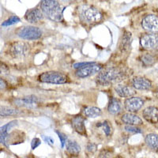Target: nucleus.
Segmentation results:
<instances>
[{
  "mask_svg": "<svg viewBox=\"0 0 158 158\" xmlns=\"http://www.w3.org/2000/svg\"><path fill=\"white\" fill-rule=\"evenodd\" d=\"M40 7L44 15L53 22H60L63 21V7L57 0H41Z\"/></svg>",
  "mask_w": 158,
  "mask_h": 158,
  "instance_id": "f257e3e1",
  "label": "nucleus"
},
{
  "mask_svg": "<svg viewBox=\"0 0 158 158\" xmlns=\"http://www.w3.org/2000/svg\"><path fill=\"white\" fill-rule=\"evenodd\" d=\"M126 73L118 67H108L99 72L97 81L102 85H108L123 80Z\"/></svg>",
  "mask_w": 158,
  "mask_h": 158,
  "instance_id": "f03ea898",
  "label": "nucleus"
},
{
  "mask_svg": "<svg viewBox=\"0 0 158 158\" xmlns=\"http://www.w3.org/2000/svg\"><path fill=\"white\" fill-rule=\"evenodd\" d=\"M40 81L48 84L61 85L68 82V77L62 72L46 71L40 74L38 77Z\"/></svg>",
  "mask_w": 158,
  "mask_h": 158,
  "instance_id": "7ed1b4c3",
  "label": "nucleus"
},
{
  "mask_svg": "<svg viewBox=\"0 0 158 158\" xmlns=\"http://www.w3.org/2000/svg\"><path fill=\"white\" fill-rule=\"evenodd\" d=\"M8 52L10 56L14 59H24L29 54V46L24 41L13 42L8 48Z\"/></svg>",
  "mask_w": 158,
  "mask_h": 158,
  "instance_id": "20e7f679",
  "label": "nucleus"
},
{
  "mask_svg": "<svg viewBox=\"0 0 158 158\" xmlns=\"http://www.w3.org/2000/svg\"><path fill=\"white\" fill-rule=\"evenodd\" d=\"M17 35L18 37L25 40H36L42 36V31L36 26L28 25L20 28L17 31Z\"/></svg>",
  "mask_w": 158,
  "mask_h": 158,
  "instance_id": "39448f33",
  "label": "nucleus"
},
{
  "mask_svg": "<svg viewBox=\"0 0 158 158\" xmlns=\"http://www.w3.org/2000/svg\"><path fill=\"white\" fill-rule=\"evenodd\" d=\"M84 22L89 24H95L102 19V15L97 9L94 7H85L81 12Z\"/></svg>",
  "mask_w": 158,
  "mask_h": 158,
  "instance_id": "423d86ee",
  "label": "nucleus"
},
{
  "mask_svg": "<svg viewBox=\"0 0 158 158\" xmlns=\"http://www.w3.org/2000/svg\"><path fill=\"white\" fill-rule=\"evenodd\" d=\"M101 70H102V65L94 63L77 70V71L75 72V75L79 78H85L99 73Z\"/></svg>",
  "mask_w": 158,
  "mask_h": 158,
  "instance_id": "0eeeda50",
  "label": "nucleus"
},
{
  "mask_svg": "<svg viewBox=\"0 0 158 158\" xmlns=\"http://www.w3.org/2000/svg\"><path fill=\"white\" fill-rule=\"evenodd\" d=\"M142 26L147 32H158V17L153 15H149L146 16L142 21Z\"/></svg>",
  "mask_w": 158,
  "mask_h": 158,
  "instance_id": "6e6552de",
  "label": "nucleus"
},
{
  "mask_svg": "<svg viewBox=\"0 0 158 158\" xmlns=\"http://www.w3.org/2000/svg\"><path fill=\"white\" fill-rule=\"evenodd\" d=\"M15 105L18 107H24L28 108H35L39 105V99L33 95L26 96V97L18 98L15 100Z\"/></svg>",
  "mask_w": 158,
  "mask_h": 158,
  "instance_id": "1a4fd4ad",
  "label": "nucleus"
},
{
  "mask_svg": "<svg viewBox=\"0 0 158 158\" xmlns=\"http://www.w3.org/2000/svg\"><path fill=\"white\" fill-rule=\"evenodd\" d=\"M144 105V101L141 97H131L127 99L124 102V107L129 112H136L139 111Z\"/></svg>",
  "mask_w": 158,
  "mask_h": 158,
  "instance_id": "9d476101",
  "label": "nucleus"
},
{
  "mask_svg": "<svg viewBox=\"0 0 158 158\" xmlns=\"http://www.w3.org/2000/svg\"><path fill=\"white\" fill-rule=\"evenodd\" d=\"M140 44L145 49H153L158 45V35L155 33L144 34L140 38Z\"/></svg>",
  "mask_w": 158,
  "mask_h": 158,
  "instance_id": "9b49d317",
  "label": "nucleus"
},
{
  "mask_svg": "<svg viewBox=\"0 0 158 158\" xmlns=\"http://www.w3.org/2000/svg\"><path fill=\"white\" fill-rule=\"evenodd\" d=\"M16 125H18V120H12L3 126L0 127V143L3 144L6 146H8L7 142L10 135L9 131Z\"/></svg>",
  "mask_w": 158,
  "mask_h": 158,
  "instance_id": "f8f14e48",
  "label": "nucleus"
},
{
  "mask_svg": "<svg viewBox=\"0 0 158 158\" xmlns=\"http://www.w3.org/2000/svg\"><path fill=\"white\" fill-rule=\"evenodd\" d=\"M132 86L135 89L146 91L152 88V82L143 77H135L132 79Z\"/></svg>",
  "mask_w": 158,
  "mask_h": 158,
  "instance_id": "ddd939ff",
  "label": "nucleus"
},
{
  "mask_svg": "<svg viewBox=\"0 0 158 158\" xmlns=\"http://www.w3.org/2000/svg\"><path fill=\"white\" fill-rule=\"evenodd\" d=\"M143 118L151 124H155L158 123V108L154 106H149L143 110L142 111Z\"/></svg>",
  "mask_w": 158,
  "mask_h": 158,
  "instance_id": "4468645a",
  "label": "nucleus"
},
{
  "mask_svg": "<svg viewBox=\"0 0 158 158\" xmlns=\"http://www.w3.org/2000/svg\"><path fill=\"white\" fill-rule=\"evenodd\" d=\"M25 20L29 23L35 24L41 22L44 18V14L39 9H32L26 12L25 15Z\"/></svg>",
  "mask_w": 158,
  "mask_h": 158,
  "instance_id": "2eb2a0df",
  "label": "nucleus"
},
{
  "mask_svg": "<svg viewBox=\"0 0 158 158\" xmlns=\"http://www.w3.org/2000/svg\"><path fill=\"white\" fill-rule=\"evenodd\" d=\"M72 127H74L76 132L82 136H86V128L85 125V118L81 116L74 117L71 120Z\"/></svg>",
  "mask_w": 158,
  "mask_h": 158,
  "instance_id": "dca6fc26",
  "label": "nucleus"
},
{
  "mask_svg": "<svg viewBox=\"0 0 158 158\" xmlns=\"http://www.w3.org/2000/svg\"><path fill=\"white\" fill-rule=\"evenodd\" d=\"M123 122L126 125H133V126H140L143 124V121L138 115L129 112V113L123 114L121 118Z\"/></svg>",
  "mask_w": 158,
  "mask_h": 158,
  "instance_id": "f3484780",
  "label": "nucleus"
},
{
  "mask_svg": "<svg viewBox=\"0 0 158 158\" xmlns=\"http://www.w3.org/2000/svg\"><path fill=\"white\" fill-rule=\"evenodd\" d=\"M115 90L119 97H125V98L133 97L136 93L133 87L124 85H117L115 87Z\"/></svg>",
  "mask_w": 158,
  "mask_h": 158,
  "instance_id": "a211bd4d",
  "label": "nucleus"
},
{
  "mask_svg": "<svg viewBox=\"0 0 158 158\" xmlns=\"http://www.w3.org/2000/svg\"><path fill=\"white\" fill-rule=\"evenodd\" d=\"M131 42H132V35L131 32L125 31L123 34L119 43V50L122 52H125L131 48Z\"/></svg>",
  "mask_w": 158,
  "mask_h": 158,
  "instance_id": "6ab92c4d",
  "label": "nucleus"
},
{
  "mask_svg": "<svg viewBox=\"0 0 158 158\" xmlns=\"http://www.w3.org/2000/svg\"><path fill=\"white\" fill-rule=\"evenodd\" d=\"M122 103L118 99L112 97L108 103V111L111 115H118L122 111Z\"/></svg>",
  "mask_w": 158,
  "mask_h": 158,
  "instance_id": "aec40b11",
  "label": "nucleus"
},
{
  "mask_svg": "<svg viewBox=\"0 0 158 158\" xmlns=\"http://www.w3.org/2000/svg\"><path fill=\"white\" fill-rule=\"evenodd\" d=\"M66 149L67 152L71 156H77L81 152V146L77 142L72 140H68L66 143Z\"/></svg>",
  "mask_w": 158,
  "mask_h": 158,
  "instance_id": "412c9836",
  "label": "nucleus"
},
{
  "mask_svg": "<svg viewBox=\"0 0 158 158\" xmlns=\"http://www.w3.org/2000/svg\"><path fill=\"white\" fill-rule=\"evenodd\" d=\"M140 60L146 67H152L156 63V57L152 53H145L140 56Z\"/></svg>",
  "mask_w": 158,
  "mask_h": 158,
  "instance_id": "4be33fe9",
  "label": "nucleus"
},
{
  "mask_svg": "<svg viewBox=\"0 0 158 158\" xmlns=\"http://www.w3.org/2000/svg\"><path fill=\"white\" fill-rule=\"evenodd\" d=\"M83 112H84V115H85V116L88 117V118H92L99 117L100 115H101V113H102L101 108L94 106H89L85 108Z\"/></svg>",
  "mask_w": 158,
  "mask_h": 158,
  "instance_id": "5701e85b",
  "label": "nucleus"
},
{
  "mask_svg": "<svg viewBox=\"0 0 158 158\" xmlns=\"http://www.w3.org/2000/svg\"><path fill=\"white\" fill-rule=\"evenodd\" d=\"M146 144L154 150L158 151V135L156 134H149L146 136Z\"/></svg>",
  "mask_w": 158,
  "mask_h": 158,
  "instance_id": "b1692460",
  "label": "nucleus"
},
{
  "mask_svg": "<svg viewBox=\"0 0 158 158\" xmlns=\"http://www.w3.org/2000/svg\"><path fill=\"white\" fill-rule=\"evenodd\" d=\"M20 111L16 108H10V107H0V116L6 117L16 115L19 114Z\"/></svg>",
  "mask_w": 158,
  "mask_h": 158,
  "instance_id": "393cba45",
  "label": "nucleus"
},
{
  "mask_svg": "<svg viewBox=\"0 0 158 158\" xmlns=\"http://www.w3.org/2000/svg\"><path fill=\"white\" fill-rule=\"evenodd\" d=\"M97 127L101 128L106 137H109L111 134V125L108 120H104L102 123H97Z\"/></svg>",
  "mask_w": 158,
  "mask_h": 158,
  "instance_id": "a878e982",
  "label": "nucleus"
},
{
  "mask_svg": "<svg viewBox=\"0 0 158 158\" xmlns=\"http://www.w3.org/2000/svg\"><path fill=\"white\" fill-rule=\"evenodd\" d=\"M20 21H21V20H20V18H18V16H11L9 19L5 21V22L2 24V26H4V27L10 26V25L18 23V22H20Z\"/></svg>",
  "mask_w": 158,
  "mask_h": 158,
  "instance_id": "bb28decb",
  "label": "nucleus"
},
{
  "mask_svg": "<svg viewBox=\"0 0 158 158\" xmlns=\"http://www.w3.org/2000/svg\"><path fill=\"white\" fill-rule=\"evenodd\" d=\"M124 129L127 132L131 134H139L142 133V130L138 126H133V125H126L124 127Z\"/></svg>",
  "mask_w": 158,
  "mask_h": 158,
  "instance_id": "cd10ccee",
  "label": "nucleus"
},
{
  "mask_svg": "<svg viewBox=\"0 0 158 158\" xmlns=\"http://www.w3.org/2000/svg\"><path fill=\"white\" fill-rule=\"evenodd\" d=\"M94 63H94V62H83V63H76L73 65V67H74V69H77V70H78V69H81V68H82V67H87V66H89V65L94 64Z\"/></svg>",
  "mask_w": 158,
  "mask_h": 158,
  "instance_id": "c85d7f7f",
  "label": "nucleus"
},
{
  "mask_svg": "<svg viewBox=\"0 0 158 158\" xmlns=\"http://www.w3.org/2000/svg\"><path fill=\"white\" fill-rule=\"evenodd\" d=\"M10 72V69L8 66L3 62H0V74H8Z\"/></svg>",
  "mask_w": 158,
  "mask_h": 158,
  "instance_id": "c756f323",
  "label": "nucleus"
},
{
  "mask_svg": "<svg viewBox=\"0 0 158 158\" xmlns=\"http://www.w3.org/2000/svg\"><path fill=\"white\" fill-rule=\"evenodd\" d=\"M56 134L58 135V136H59V139H60V142H61V145H62V147H64L65 145H66V143H67V135H64L63 133H62V132H59V131H56Z\"/></svg>",
  "mask_w": 158,
  "mask_h": 158,
  "instance_id": "7c9ffc66",
  "label": "nucleus"
},
{
  "mask_svg": "<svg viewBox=\"0 0 158 158\" xmlns=\"http://www.w3.org/2000/svg\"><path fill=\"white\" fill-rule=\"evenodd\" d=\"M111 153H112V151H111L110 149H104L99 155V158H110Z\"/></svg>",
  "mask_w": 158,
  "mask_h": 158,
  "instance_id": "2f4dec72",
  "label": "nucleus"
},
{
  "mask_svg": "<svg viewBox=\"0 0 158 158\" xmlns=\"http://www.w3.org/2000/svg\"><path fill=\"white\" fill-rule=\"evenodd\" d=\"M97 149V144L94 143V142H89L86 146L87 151H89V153H95Z\"/></svg>",
  "mask_w": 158,
  "mask_h": 158,
  "instance_id": "473e14b6",
  "label": "nucleus"
},
{
  "mask_svg": "<svg viewBox=\"0 0 158 158\" xmlns=\"http://www.w3.org/2000/svg\"><path fill=\"white\" fill-rule=\"evenodd\" d=\"M40 144H41L40 139L38 138H34L32 140V142H31V147H32V149H36Z\"/></svg>",
  "mask_w": 158,
  "mask_h": 158,
  "instance_id": "72a5a7b5",
  "label": "nucleus"
},
{
  "mask_svg": "<svg viewBox=\"0 0 158 158\" xmlns=\"http://www.w3.org/2000/svg\"><path fill=\"white\" fill-rule=\"evenodd\" d=\"M43 138H44V142H47V143L49 144V145H53V144H54V140H53V138H52V137L44 136V135Z\"/></svg>",
  "mask_w": 158,
  "mask_h": 158,
  "instance_id": "f704fd0d",
  "label": "nucleus"
},
{
  "mask_svg": "<svg viewBox=\"0 0 158 158\" xmlns=\"http://www.w3.org/2000/svg\"><path fill=\"white\" fill-rule=\"evenodd\" d=\"M6 86H7V83H6V81L3 78H2V77H0V90L5 89L6 88Z\"/></svg>",
  "mask_w": 158,
  "mask_h": 158,
  "instance_id": "c9c22d12",
  "label": "nucleus"
},
{
  "mask_svg": "<svg viewBox=\"0 0 158 158\" xmlns=\"http://www.w3.org/2000/svg\"><path fill=\"white\" fill-rule=\"evenodd\" d=\"M155 95H156V97H157V99H158V89L156 90V92H155Z\"/></svg>",
  "mask_w": 158,
  "mask_h": 158,
  "instance_id": "e433bc0d",
  "label": "nucleus"
},
{
  "mask_svg": "<svg viewBox=\"0 0 158 158\" xmlns=\"http://www.w3.org/2000/svg\"><path fill=\"white\" fill-rule=\"evenodd\" d=\"M63 1L66 2H71V1H74V0H63Z\"/></svg>",
  "mask_w": 158,
  "mask_h": 158,
  "instance_id": "4c0bfd02",
  "label": "nucleus"
},
{
  "mask_svg": "<svg viewBox=\"0 0 158 158\" xmlns=\"http://www.w3.org/2000/svg\"><path fill=\"white\" fill-rule=\"evenodd\" d=\"M155 49H156V52L158 54V45H157V46H156V48H155Z\"/></svg>",
  "mask_w": 158,
  "mask_h": 158,
  "instance_id": "58836bf2",
  "label": "nucleus"
}]
</instances>
